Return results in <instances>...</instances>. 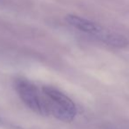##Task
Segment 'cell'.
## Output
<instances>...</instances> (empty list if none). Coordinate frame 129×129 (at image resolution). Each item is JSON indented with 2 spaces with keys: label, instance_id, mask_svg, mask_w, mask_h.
Instances as JSON below:
<instances>
[{
  "label": "cell",
  "instance_id": "cell-3",
  "mask_svg": "<svg viewBox=\"0 0 129 129\" xmlns=\"http://www.w3.org/2000/svg\"><path fill=\"white\" fill-rule=\"evenodd\" d=\"M14 88L21 100L31 110L41 116L49 115L44 95L34 83L25 78H19L14 83Z\"/></svg>",
  "mask_w": 129,
  "mask_h": 129
},
{
  "label": "cell",
  "instance_id": "cell-2",
  "mask_svg": "<svg viewBox=\"0 0 129 129\" xmlns=\"http://www.w3.org/2000/svg\"><path fill=\"white\" fill-rule=\"evenodd\" d=\"M42 94L46 99L49 115L65 122H70L75 119L77 108L71 99L52 86H43Z\"/></svg>",
  "mask_w": 129,
  "mask_h": 129
},
{
  "label": "cell",
  "instance_id": "cell-1",
  "mask_svg": "<svg viewBox=\"0 0 129 129\" xmlns=\"http://www.w3.org/2000/svg\"><path fill=\"white\" fill-rule=\"evenodd\" d=\"M65 21L70 26L85 34H90L98 40L108 46L113 48H126L129 44L128 39L115 31L109 30L99 23L83 17L74 14H68L65 16Z\"/></svg>",
  "mask_w": 129,
  "mask_h": 129
},
{
  "label": "cell",
  "instance_id": "cell-4",
  "mask_svg": "<svg viewBox=\"0 0 129 129\" xmlns=\"http://www.w3.org/2000/svg\"><path fill=\"white\" fill-rule=\"evenodd\" d=\"M3 123H4L3 119H1V118H0V126H1V125H2V124H3Z\"/></svg>",
  "mask_w": 129,
  "mask_h": 129
}]
</instances>
